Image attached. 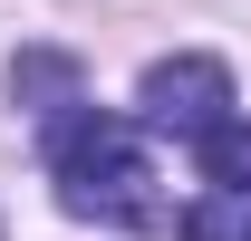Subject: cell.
Segmentation results:
<instances>
[{
  "label": "cell",
  "instance_id": "5b68a950",
  "mask_svg": "<svg viewBox=\"0 0 251 241\" xmlns=\"http://www.w3.org/2000/svg\"><path fill=\"white\" fill-rule=\"evenodd\" d=\"M203 183H251V116H222L203 135Z\"/></svg>",
  "mask_w": 251,
  "mask_h": 241
},
{
  "label": "cell",
  "instance_id": "277c9868",
  "mask_svg": "<svg viewBox=\"0 0 251 241\" xmlns=\"http://www.w3.org/2000/svg\"><path fill=\"white\" fill-rule=\"evenodd\" d=\"M184 241H251V183H213L184 212Z\"/></svg>",
  "mask_w": 251,
  "mask_h": 241
},
{
  "label": "cell",
  "instance_id": "7a4b0ae2",
  "mask_svg": "<svg viewBox=\"0 0 251 241\" xmlns=\"http://www.w3.org/2000/svg\"><path fill=\"white\" fill-rule=\"evenodd\" d=\"M135 116L155 125V135H184V145H203L222 116H232V68L203 58V48H184V58H155L145 68V87H135Z\"/></svg>",
  "mask_w": 251,
  "mask_h": 241
},
{
  "label": "cell",
  "instance_id": "3957f363",
  "mask_svg": "<svg viewBox=\"0 0 251 241\" xmlns=\"http://www.w3.org/2000/svg\"><path fill=\"white\" fill-rule=\"evenodd\" d=\"M10 87H20V106H39V116L58 125L68 106H77V68H68V58H49V48H29V58L10 68Z\"/></svg>",
  "mask_w": 251,
  "mask_h": 241
},
{
  "label": "cell",
  "instance_id": "6da1fadb",
  "mask_svg": "<svg viewBox=\"0 0 251 241\" xmlns=\"http://www.w3.org/2000/svg\"><path fill=\"white\" fill-rule=\"evenodd\" d=\"M49 174H58V203L77 222H116V232H164V193H155V164L135 145L126 116H77L49 125Z\"/></svg>",
  "mask_w": 251,
  "mask_h": 241
}]
</instances>
